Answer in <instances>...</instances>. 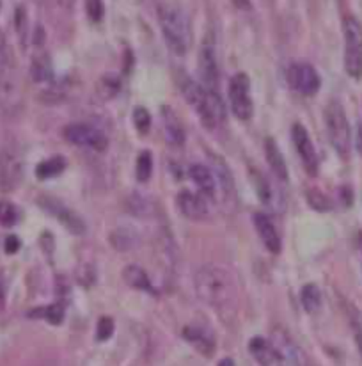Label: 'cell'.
<instances>
[{
  "label": "cell",
  "mask_w": 362,
  "mask_h": 366,
  "mask_svg": "<svg viewBox=\"0 0 362 366\" xmlns=\"http://www.w3.org/2000/svg\"><path fill=\"white\" fill-rule=\"evenodd\" d=\"M355 340H357L359 350H361V356H362V331L361 329L355 331Z\"/></svg>",
  "instance_id": "74e56055"
},
{
  "label": "cell",
  "mask_w": 362,
  "mask_h": 366,
  "mask_svg": "<svg viewBox=\"0 0 362 366\" xmlns=\"http://www.w3.org/2000/svg\"><path fill=\"white\" fill-rule=\"evenodd\" d=\"M325 128L330 144L336 149V153L341 155L343 158L348 157L352 148V132L348 119H346L345 109H343L339 101L332 100L327 105Z\"/></svg>",
  "instance_id": "277c9868"
},
{
  "label": "cell",
  "mask_w": 362,
  "mask_h": 366,
  "mask_svg": "<svg viewBox=\"0 0 362 366\" xmlns=\"http://www.w3.org/2000/svg\"><path fill=\"white\" fill-rule=\"evenodd\" d=\"M37 203H40V206L44 212H49L50 215H53V217L64 226L66 230L71 231L73 235L85 233L84 219H82L77 212H73L71 208H68L64 203H60L55 197H41Z\"/></svg>",
  "instance_id": "8fae6325"
},
{
  "label": "cell",
  "mask_w": 362,
  "mask_h": 366,
  "mask_svg": "<svg viewBox=\"0 0 362 366\" xmlns=\"http://www.w3.org/2000/svg\"><path fill=\"white\" fill-rule=\"evenodd\" d=\"M345 28V69L352 78H362V24L354 17H346Z\"/></svg>",
  "instance_id": "8992f818"
},
{
  "label": "cell",
  "mask_w": 362,
  "mask_h": 366,
  "mask_svg": "<svg viewBox=\"0 0 362 366\" xmlns=\"http://www.w3.org/2000/svg\"><path fill=\"white\" fill-rule=\"evenodd\" d=\"M249 352L261 366H272V363L275 361L274 347H272L270 342H266L265 338H261V336H256V338L250 340Z\"/></svg>",
  "instance_id": "7402d4cb"
},
{
  "label": "cell",
  "mask_w": 362,
  "mask_h": 366,
  "mask_svg": "<svg viewBox=\"0 0 362 366\" xmlns=\"http://www.w3.org/2000/svg\"><path fill=\"white\" fill-rule=\"evenodd\" d=\"M66 165H68V162H66L64 157H52L49 158V160H43L37 165L36 176L40 178V180H49V178L59 176L60 173H64Z\"/></svg>",
  "instance_id": "cb8c5ba5"
},
{
  "label": "cell",
  "mask_w": 362,
  "mask_h": 366,
  "mask_svg": "<svg viewBox=\"0 0 362 366\" xmlns=\"http://www.w3.org/2000/svg\"><path fill=\"white\" fill-rule=\"evenodd\" d=\"M123 279L126 281V285L132 286L135 290H141L146 294H155V288L149 281V276L146 274V270L139 265H128L123 270Z\"/></svg>",
  "instance_id": "44dd1931"
},
{
  "label": "cell",
  "mask_w": 362,
  "mask_h": 366,
  "mask_svg": "<svg viewBox=\"0 0 362 366\" xmlns=\"http://www.w3.org/2000/svg\"><path fill=\"white\" fill-rule=\"evenodd\" d=\"M189 174L205 196L212 197V199L217 196V178H215V173L209 167L202 164H193L190 165Z\"/></svg>",
  "instance_id": "e0dca14e"
},
{
  "label": "cell",
  "mask_w": 362,
  "mask_h": 366,
  "mask_svg": "<svg viewBox=\"0 0 362 366\" xmlns=\"http://www.w3.org/2000/svg\"><path fill=\"white\" fill-rule=\"evenodd\" d=\"M4 302H6V285L4 281H2V278H0V310L4 308Z\"/></svg>",
  "instance_id": "d590c367"
},
{
  "label": "cell",
  "mask_w": 362,
  "mask_h": 366,
  "mask_svg": "<svg viewBox=\"0 0 362 366\" xmlns=\"http://www.w3.org/2000/svg\"><path fill=\"white\" fill-rule=\"evenodd\" d=\"M218 366H234V363H233V359H224V361H221L218 363Z\"/></svg>",
  "instance_id": "f35d334b"
},
{
  "label": "cell",
  "mask_w": 362,
  "mask_h": 366,
  "mask_svg": "<svg viewBox=\"0 0 362 366\" xmlns=\"http://www.w3.org/2000/svg\"><path fill=\"white\" fill-rule=\"evenodd\" d=\"M256 189H258V197L261 199V203L268 206H275V189L261 174H256Z\"/></svg>",
  "instance_id": "484cf974"
},
{
  "label": "cell",
  "mask_w": 362,
  "mask_h": 366,
  "mask_svg": "<svg viewBox=\"0 0 362 366\" xmlns=\"http://www.w3.org/2000/svg\"><path fill=\"white\" fill-rule=\"evenodd\" d=\"M187 342L193 345L201 352L202 356H212L215 352V342L206 331L199 329V327H185L183 331Z\"/></svg>",
  "instance_id": "ffe728a7"
},
{
  "label": "cell",
  "mask_w": 362,
  "mask_h": 366,
  "mask_svg": "<svg viewBox=\"0 0 362 366\" xmlns=\"http://www.w3.org/2000/svg\"><path fill=\"white\" fill-rule=\"evenodd\" d=\"M265 155L272 173H274L279 180H288V167H286L284 157H282L281 149L277 148V144H275V141L272 137H268L265 141Z\"/></svg>",
  "instance_id": "d6986e66"
},
{
  "label": "cell",
  "mask_w": 362,
  "mask_h": 366,
  "mask_svg": "<svg viewBox=\"0 0 362 366\" xmlns=\"http://www.w3.org/2000/svg\"><path fill=\"white\" fill-rule=\"evenodd\" d=\"M31 77H33V81L37 82V84L52 81L53 69L49 53H37V56L34 57L33 65H31Z\"/></svg>",
  "instance_id": "603a6c76"
},
{
  "label": "cell",
  "mask_w": 362,
  "mask_h": 366,
  "mask_svg": "<svg viewBox=\"0 0 362 366\" xmlns=\"http://www.w3.org/2000/svg\"><path fill=\"white\" fill-rule=\"evenodd\" d=\"M288 81L291 88L302 97H313L318 93L322 81H320L318 72L309 65V63H295L288 72Z\"/></svg>",
  "instance_id": "30bf717a"
},
{
  "label": "cell",
  "mask_w": 362,
  "mask_h": 366,
  "mask_svg": "<svg viewBox=\"0 0 362 366\" xmlns=\"http://www.w3.org/2000/svg\"><path fill=\"white\" fill-rule=\"evenodd\" d=\"M64 139L78 148H87L93 151H105L109 146V139L103 130L89 123H73L64 128Z\"/></svg>",
  "instance_id": "ba28073f"
},
{
  "label": "cell",
  "mask_w": 362,
  "mask_h": 366,
  "mask_svg": "<svg viewBox=\"0 0 362 366\" xmlns=\"http://www.w3.org/2000/svg\"><path fill=\"white\" fill-rule=\"evenodd\" d=\"M357 149L359 153L362 155V126H359V132H357Z\"/></svg>",
  "instance_id": "8d00e7d4"
},
{
  "label": "cell",
  "mask_w": 362,
  "mask_h": 366,
  "mask_svg": "<svg viewBox=\"0 0 362 366\" xmlns=\"http://www.w3.org/2000/svg\"><path fill=\"white\" fill-rule=\"evenodd\" d=\"M193 288L198 297L215 310L230 306L236 297L233 276L224 267L218 265L201 267L193 278Z\"/></svg>",
  "instance_id": "6da1fadb"
},
{
  "label": "cell",
  "mask_w": 362,
  "mask_h": 366,
  "mask_svg": "<svg viewBox=\"0 0 362 366\" xmlns=\"http://www.w3.org/2000/svg\"><path fill=\"white\" fill-rule=\"evenodd\" d=\"M254 228L258 231V237L261 238L263 246L270 251V253L279 254L282 249V240L279 235L277 228L272 222V219L266 213H254Z\"/></svg>",
  "instance_id": "2e32d148"
},
{
  "label": "cell",
  "mask_w": 362,
  "mask_h": 366,
  "mask_svg": "<svg viewBox=\"0 0 362 366\" xmlns=\"http://www.w3.org/2000/svg\"><path fill=\"white\" fill-rule=\"evenodd\" d=\"M270 343L274 347L275 361L279 366H300L298 350L291 336L282 327H275L270 336Z\"/></svg>",
  "instance_id": "4fadbf2b"
},
{
  "label": "cell",
  "mask_w": 362,
  "mask_h": 366,
  "mask_svg": "<svg viewBox=\"0 0 362 366\" xmlns=\"http://www.w3.org/2000/svg\"><path fill=\"white\" fill-rule=\"evenodd\" d=\"M18 249H20V240H18L15 235H11V237L6 238V253L12 254V253H17Z\"/></svg>",
  "instance_id": "836d02e7"
},
{
  "label": "cell",
  "mask_w": 362,
  "mask_h": 366,
  "mask_svg": "<svg viewBox=\"0 0 362 366\" xmlns=\"http://www.w3.org/2000/svg\"><path fill=\"white\" fill-rule=\"evenodd\" d=\"M176 205L187 219L190 221H202L208 217V205L201 194H193L190 190H183L176 196Z\"/></svg>",
  "instance_id": "9a60e30c"
},
{
  "label": "cell",
  "mask_w": 362,
  "mask_h": 366,
  "mask_svg": "<svg viewBox=\"0 0 362 366\" xmlns=\"http://www.w3.org/2000/svg\"><path fill=\"white\" fill-rule=\"evenodd\" d=\"M21 105V88L17 68L9 63L0 65V110L15 114Z\"/></svg>",
  "instance_id": "52a82bcc"
},
{
  "label": "cell",
  "mask_w": 362,
  "mask_h": 366,
  "mask_svg": "<svg viewBox=\"0 0 362 366\" xmlns=\"http://www.w3.org/2000/svg\"><path fill=\"white\" fill-rule=\"evenodd\" d=\"M85 11L91 22H101L105 17L103 0H85Z\"/></svg>",
  "instance_id": "4dcf8cb0"
},
{
  "label": "cell",
  "mask_w": 362,
  "mask_h": 366,
  "mask_svg": "<svg viewBox=\"0 0 362 366\" xmlns=\"http://www.w3.org/2000/svg\"><path fill=\"white\" fill-rule=\"evenodd\" d=\"M300 302L302 308L307 311V313H316L322 306V292L316 285L309 283L302 288L300 292Z\"/></svg>",
  "instance_id": "d4e9b609"
},
{
  "label": "cell",
  "mask_w": 362,
  "mask_h": 366,
  "mask_svg": "<svg viewBox=\"0 0 362 366\" xmlns=\"http://www.w3.org/2000/svg\"><path fill=\"white\" fill-rule=\"evenodd\" d=\"M20 219V212L12 203L0 201V226L2 228H12Z\"/></svg>",
  "instance_id": "4316f807"
},
{
  "label": "cell",
  "mask_w": 362,
  "mask_h": 366,
  "mask_svg": "<svg viewBox=\"0 0 362 366\" xmlns=\"http://www.w3.org/2000/svg\"><path fill=\"white\" fill-rule=\"evenodd\" d=\"M114 333V320L110 317H101L100 322H98L96 327V338L100 342H105L109 340Z\"/></svg>",
  "instance_id": "1f68e13d"
},
{
  "label": "cell",
  "mask_w": 362,
  "mask_h": 366,
  "mask_svg": "<svg viewBox=\"0 0 362 366\" xmlns=\"http://www.w3.org/2000/svg\"><path fill=\"white\" fill-rule=\"evenodd\" d=\"M291 139H293L295 148H297L298 155L302 158V164L307 169V173H318V155H316V149H314L309 133L300 123H295L293 128H291Z\"/></svg>",
  "instance_id": "5bb4252c"
},
{
  "label": "cell",
  "mask_w": 362,
  "mask_h": 366,
  "mask_svg": "<svg viewBox=\"0 0 362 366\" xmlns=\"http://www.w3.org/2000/svg\"><path fill=\"white\" fill-rule=\"evenodd\" d=\"M24 176V157L15 141L4 142L0 149V190L12 192Z\"/></svg>",
  "instance_id": "5b68a950"
},
{
  "label": "cell",
  "mask_w": 362,
  "mask_h": 366,
  "mask_svg": "<svg viewBox=\"0 0 362 366\" xmlns=\"http://www.w3.org/2000/svg\"><path fill=\"white\" fill-rule=\"evenodd\" d=\"M100 85L105 89V98H112L117 93V89H119V84H117V81L114 77H105L100 82Z\"/></svg>",
  "instance_id": "d6a6232c"
},
{
  "label": "cell",
  "mask_w": 362,
  "mask_h": 366,
  "mask_svg": "<svg viewBox=\"0 0 362 366\" xmlns=\"http://www.w3.org/2000/svg\"><path fill=\"white\" fill-rule=\"evenodd\" d=\"M135 173H137L139 181H148L151 173H153V157L149 151H142L137 157V167H135Z\"/></svg>",
  "instance_id": "83f0119b"
},
{
  "label": "cell",
  "mask_w": 362,
  "mask_h": 366,
  "mask_svg": "<svg viewBox=\"0 0 362 366\" xmlns=\"http://www.w3.org/2000/svg\"><path fill=\"white\" fill-rule=\"evenodd\" d=\"M133 125H135V128H137L139 133H142V135L149 132L151 116H149V113L144 107H137V109L133 110Z\"/></svg>",
  "instance_id": "f546056e"
},
{
  "label": "cell",
  "mask_w": 362,
  "mask_h": 366,
  "mask_svg": "<svg viewBox=\"0 0 362 366\" xmlns=\"http://www.w3.org/2000/svg\"><path fill=\"white\" fill-rule=\"evenodd\" d=\"M162 125H164V133L167 142L173 146H181L185 142V130L181 126L176 113L171 107L162 109Z\"/></svg>",
  "instance_id": "ac0fdd59"
},
{
  "label": "cell",
  "mask_w": 362,
  "mask_h": 366,
  "mask_svg": "<svg viewBox=\"0 0 362 366\" xmlns=\"http://www.w3.org/2000/svg\"><path fill=\"white\" fill-rule=\"evenodd\" d=\"M162 34L174 56H185L190 47V25L185 13L174 6H162L158 11Z\"/></svg>",
  "instance_id": "3957f363"
},
{
  "label": "cell",
  "mask_w": 362,
  "mask_h": 366,
  "mask_svg": "<svg viewBox=\"0 0 362 366\" xmlns=\"http://www.w3.org/2000/svg\"><path fill=\"white\" fill-rule=\"evenodd\" d=\"M199 75H201L202 85L209 91H217L218 88V65L217 53H215L214 41L206 38L199 50Z\"/></svg>",
  "instance_id": "7c38bea8"
},
{
  "label": "cell",
  "mask_w": 362,
  "mask_h": 366,
  "mask_svg": "<svg viewBox=\"0 0 362 366\" xmlns=\"http://www.w3.org/2000/svg\"><path fill=\"white\" fill-rule=\"evenodd\" d=\"M359 246H361V253H362V235L359 237Z\"/></svg>",
  "instance_id": "ab89813d"
},
{
  "label": "cell",
  "mask_w": 362,
  "mask_h": 366,
  "mask_svg": "<svg viewBox=\"0 0 362 366\" xmlns=\"http://www.w3.org/2000/svg\"><path fill=\"white\" fill-rule=\"evenodd\" d=\"M36 315L44 318L49 324L59 326V324L62 322V318H64V306H62V304H52V306L40 310Z\"/></svg>",
  "instance_id": "f1b7e54d"
},
{
  "label": "cell",
  "mask_w": 362,
  "mask_h": 366,
  "mask_svg": "<svg viewBox=\"0 0 362 366\" xmlns=\"http://www.w3.org/2000/svg\"><path fill=\"white\" fill-rule=\"evenodd\" d=\"M181 91L185 94L187 101L192 105V109L199 114L201 123L206 128H217L225 119L224 101L221 100L217 91H209L189 77H183L181 81Z\"/></svg>",
  "instance_id": "7a4b0ae2"
},
{
  "label": "cell",
  "mask_w": 362,
  "mask_h": 366,
  "mask_svg": "<svg viewBox=\"0 0 362 366\" xmlns=\"http://www.w3.org/2000/svg\"><path fill=\"white\" fill-rule=\"evenodd\" d=\"M230 103L234 116L241 121L252 116V98H250V81L245 73H236L230 82Z\"/></svg>",
  "instance_id": "9c48e42d"
},
{
  "label": "cell",
  "mask_w": 362,
  "mask_h": 366,
  "mask_svg": "<svg viewBox=\"0 0 362 366\" xmlns=\"http://www.w3.org/2000/svg\"><path fill=\"white\" fill-rule=\"evenodd\" d=\"M234 8L238 9H249L250 8V0H231Z\"/></svg>",
  "instance_id": "e575fe53"
}]
</instances>
